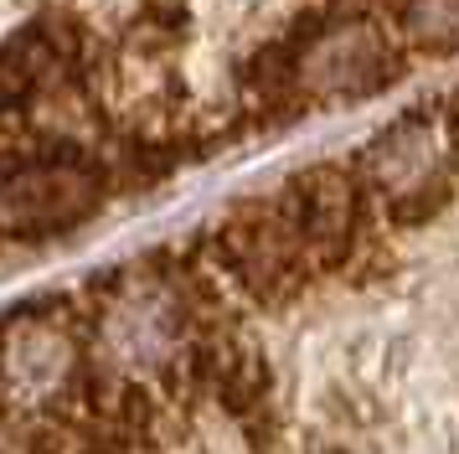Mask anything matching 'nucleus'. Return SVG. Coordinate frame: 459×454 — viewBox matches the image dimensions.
Instances as JSON below:
<instances>
[{
  "instance_id": "obj_1",
  "label": "nucleus",
  "mask_w": 459,
  "mask_h": 454,
  "mask_svg": "<svg viewBox=\"0 0 459 454\" xmlns=\"http://www.w3.org/2000/svg\"><path fill=\"white\" fill-rule=\"evenodd\" d=\"M382 232L367 186L346 165H310L279 191L238 202L202 238V264L217 284L248 300L279 305L299 289L331 279Z\"/></svg>"
},
{
  "instance_id": "obj_2",
  "label": "nucleus",
  "mask_w": 459,
  "mask_h": 454,
  "mask_svg": "<svg viewBox=\"0 0 459 454\" xmlns=\"http://www.w3.org/2000/svg\"><path fill=\"white\" fill-rule=\"evenodd\" d=\"M382 227H418L459 202V119L455 103L434 99L397 114L351 155Z\"/></svg>"
},
{
  "instance_id": "obj_3",
  "label": "nucleus",
  "mask_w": 459,
  "mask_h": 454,
  "mask_svg": "<svg viewBox=\"0 0 459 454\" xmlns=\"http://www.w3.org/2000/svg\"><path fill=\"white\" fill-rule=\"evenodd\" d=\"M108 196V165L78 144H37L31 155L11 150L5 165V232L52 238L88 223Z\"/></svg>"
}]
</instances>
